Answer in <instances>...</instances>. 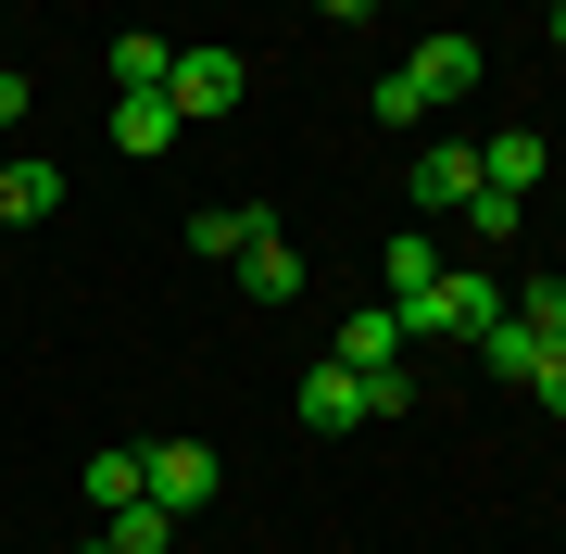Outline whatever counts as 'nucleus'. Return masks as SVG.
I'll return each instance as SVG.
<instances>
[{"instance_id":"1","label":"nucleus","mask_w":566,"mask_h":554,"mask_svg":"<svg viewBox=\"0 0 566 554\" xmlns=\"http://www.w3.org/2000/svg\"><path fill=\"white\" fill-rule=\"evenodd\" d=\"M465 88H479V39H465V25H441V39H416L378 88H365V114H378V126H416V114L465 102Z\"/></svg>"},{"instance_id":"2","label":"nucleus","mask_w":566,"mask_h":554,"mask_svg":"<svg viewBox=\"0 0 566 554\" xmlns=\"http://www.w3.org/2000/svg\"><path fill=\"white\" fill-rule=\"evenodd\" d=\"M240 88H252V63H240V51H177V63H164V102H177V126L240 114Z\"/></svg>"},{"instance_id":"3","label":"nucleus","mask_w":566,"mask_h":554,"mask_svg":"<svg viewBox=\"0 0 566 554\" xmlns=\"http://www.w3.org/2000/svg\"><path fill=\"white\" fill-rule=\"evenodd\" d=\"M139 467H151V504H164V516H202V504H214V479H227V467H214V441H164V453H139Z\"/></svg>"},{"instance_id":"4","label":"nucleus","mask_w":566,"mask_h":554,"mask_svg":"<svg viewBox=\"0 0 566 554\" xmlns=\"http://www.w3.org/2000/svg\"><path fill=\"white\" fill-rule=\"evenodd\" d=\"M403 189H416V215H465V202H479V151H465V139H428Z\"/></svg>"},{"instance_id":"5","label":"nucleus","mask_w":566,"mask_h":554,"mask_svg":"<svg viewBox=\"0 0 566 554\" xmlns=\"http://www.w3.org/2000/svg\"><path fill=\"white\" fill-rule=\"evenodd\" d=\"M303 429L315 441H340V429H365V378L327 353V366H303Z\"/></svg>"},{"instance_id":"6","label":"nucleus","mask_w":566,"mask_h":554,"mask_svg":"<svg viewBox=\"0 0 566 554\" xmlns=\"http://www.w3.org/2000/svg\"><path fill=\"white\" fill-rule=\"evenodd\" d=\"M264 227H277L264 202H202V215H189V252H202V265H240V252L264 240Z\"/></svg>"},{"instance_id":"7","label":"nucleus","mask_w":566,"mask_h":554,"mask_svg":"<svg viewBox=\"0 0 566 554\" xmlns=\"http://www.w3.org/2000/svg\"><path fill=\"white\" fill-rule=\"evenodd\" d=\"M542 165H554L542 126H504V139H479V177H491V189H516V202H528V177H542Z\"/></svg>"},{"instance_id":"8","label":"nucleus","mask_w":566,"mask_h":554,"mask_svg":"<svg viewBox=\"0 0 566 554\" xmlns=\"http://www.w3.org/2000/svg\"><path fill=\"white\" fill-rule=\"evenodd\" d=\"M63 165H0V227H39V215H63Z\"/></svg>"},{"instance_id":"9","label":"nucleus","mask_w":566,"mask_h":554,"mask_svg":"<svg viewBox=\"0 0 566 554\" xmlns=\"http://www.w3.org/2000/svg\"><path fill=\"white\" fill-rule=\"evenodd\" d=\"M177 530H189V516H164V504L139 492V504H114V516H102V554H177Z\"/></svg>"},{"instance_id":"10","label":"nucleus","mask_w":566,"mask_h":554,"mask_svg":"<svg viewBox=\"0 0 566 554\" xmlns=\"http://www.w3.org/2000/svg\"><path fill=\"white\" fill-rule=\"evenodd\" d=\"M240 290H252V303H303V252H290L277 227H264V240L240 252Z\"/></svg>"},{"instance_id":"11","label":"nucleus","mask_w":566,"mask_h":554,"mask_svg":"<svg viewBox=\"0 0 566 554\" xmlns=\"http://www.w3.org/2000/svg\"><path fill=\"white\" fill-rule=\"evenodd\" d=\"M378 278H390V303H428V290H441L453 265H441V240H428V227H403V240H390V265H378Z\"/></svg>"},{"instance_id":"12","label":"nucleus","mask_w":566,"mask_h":554,"mask_svg":"<svg viewBox=\"0 0 566 554\" xmlns=\"http://www.w3.org/2000/svg\"><path fill=\"white\" fill-rule=\"evenodd\" d=\"M177 139V102L164 88H114V151H164Z\"/></svg>"},{"instance_id":"13","label":"nucleus","mask_w":566,"mask_h":554,"mask_svg":"<svg viewBox=\"0 0 566 554\" xmlns=\"http://www.w3.org/2000/svg\"><path fill=\"white\" fill-rule=\"evenodd\" d=\"M340 366H403V315H390V303L340 315Z\"/></svg>"},{"instance_id":"14","label":"nucleus","mask_w":566,"mask_h":554,"mask_svg":"<svg viewBox=\"0 0 566 554\" xmlns=\"http://www.w3.org/2000/svg\"><path fill=\"white\" fill-rule=\"evenodd\" d=\"M479 366H491V378H528V366H542V328H516V303H504V315L479 328Z\"/></svg>"},{"instance_id":"15","label":"nucleus","mask_w":566,"mask_h":554,"mask_svg":"<svg viewBox=\"0 0 566 554\" xmlns=\"http://www.w3.org/2000/svg\"><path fill=\"white\" fill-rule=\"evenodd\" d=\"M139 492H151V467H139V453H114V441L88 453V504H102V516H114V504H139Z\"/></svg>"},{"instance_id":"16","label":"nucleus","mask_w":566,"mask_h":554,"mask_svg":"<svg viewBox=\"0 0 566 554\" xmlns=\"http://www.w3.org/2000/svg\"><path fill=\"white\" fill-rule=\"evenodd\" d=\"M164 63H177L164 39H114V51H102V76H114V88H164Z\"/></svg>"},{"instance_id":"17","label":"nucleus","mask_w":566,"mask_h":554,"mask_svg":"<svg viewBox=\"0 0 566 554\" xmlns=\"http://www.w3.org/2000/svg\"><path fill=\"white\" fill-rule=\"evenodd\" d=\"M516 215H528V202H516V189H491V177H479V202H465V227H479V240H491V252H504V240H516Z\"/></svg>"},{"instance_id":"18","label":"nucleus","mask_w":566,"mask_h":554,"mask_svg":"<svg viewBox=\"0 0 566 554\" xmlns=\"http://www.w3.org/2000/svg\"><path fill=\"white\" fill-rule=\"evenodd\" d=\"M516 328H542V341H566V278H528V290H516Z\"/></svg>"},{"instance_id":"19","label":"nucleus","mask_w":566,"mask_h":554,"mask_svg":"<svg viewBox=\"0 0 566 554\" xmlns=\"http://www.w3.org/2000/svg\"><path fill=\"white\" fill-rule=\"evenodd\" d=\"M353 378H365V416H403V404H416V378H403V366H353Z\"/></svg>"},{"instance_id":"20","label":"nucleus","mask_w":566,"mask_h":554,"mask_svg":"<svg viewBox=\"0 0 566 554\" xmlns=\"http://www.w3.org/2000/svg\"><path fill=\"white\" fill-rule=\"evenodd\" d=\"M528 404H542V416H566V341H542V366H528Z\"/></svg>"},{"instance_id":"21","label":"nucleus","mask_w":566,"mask_h":554,"mask_svg":"<svg viewBox=\"0 0 566 554\" xmlns=\"http://www.w3.org/2000/svg\"><path fill=\"white\" fill-rule=\"evenodd\" d=\"M25 102H39V88H25L13 63H0V126H25Z\"/></svg>"},{"instance_id":"22","label":"nucleus","mask_w":566,"mask_h":554,"mask_svg":"<svg viewBox=\"0 0 566 554\" xmlns=\"http://www.w3.org/2000/svg\"><path fill=\"white\" fill-rule=\"evenodd\" d=\"M315 13H327V25H365V13H378V0H315Z\"/></svg>"},{"instance_id":"23","label":"nucleus","mask_w":566,"mask_h":554,"mask_svg":"<svg viewBox=\"0 0 566 554\" xmlns=\"http://www.w3.org/2000/svg\"><path fill=\"white\" fill-rule=\"evenodd\" d=\"M554 51H566V0H554Z\"/></svg>"}]
</instances>
